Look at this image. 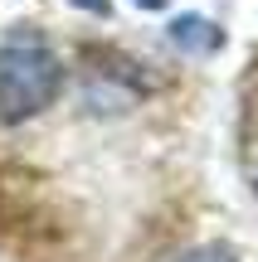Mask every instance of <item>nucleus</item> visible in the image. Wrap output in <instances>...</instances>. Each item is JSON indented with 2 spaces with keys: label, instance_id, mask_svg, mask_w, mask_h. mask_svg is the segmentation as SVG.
Instances as JSON below:
<instances>
[{
  "label": "nucleus",
  "instance_id": "nucleus-1",
  "mask_svg": "<svg viewBox=\"0 0 258 262\" xmlns=\"http://www.w3.org/2000/svg\"><path fill=\"white\" fill-rule=\"evenodd\" d=\"M64 68L44 44H0V122H29L58 97Z\"/></svg>",
  "mask_w": 258,
  "mask_h": 262
},
{
  "label": "nucleus",
  "instance_id": "nucleus-2",
  "mask_svg": "<svg viewBox=\"0 0 258 262\" xmlns=\"http://www.w3.org/2000/svg\"><path fill=\"white\" fill-rule=\"evenodd\" d=\"M171 39L181 49H190V54H214V49L224 44V34L210 25V19H200V15H181L171 25Z\"/></svg>",
  "mask_w": 258,
  "mask_h": 262
},
{
  "label": "nucleus",
  "instance_id": "nucleus-3",
  "mask_svg": "<svg viewBox=\"0 0 258 262\" xmlns=\"http://www.w3.org/2000/svg\"><path fill=\"white\" fill-rule=\"evenodd\" d=\"M181 262H234V253H224V248H195V253H185Z\"/></svg>",
  "mask_w": 258,
  "mask_h": 262
},
{
  "label": "nucleus",
  "instance_id": "nucleus-4",
  "mask_svg": "<svg viewBox=\"0 0 258 262\" xmlns=\"http://www.w3.org/2000/svg\"><path fill=\"white\" fill-rule=\"evenodd\" d=\"M78 10H93V15H107V0H73Z\"/></svg>",
  "mask_w": 258,
  "mask_h": 262
},
{
  "label": "nucleus",
  "instance_id": "nucleus-5",
  "mask_svg": "<svg viewBox=\"0 0 258 262\" xmlns=\"http://www.w3.org/2000/svg\"><path fill=\"white\" fill-rule=\"evenodd\" d=\"M136 5H142V10H161L166 0H136Z\"/></svg>",
  "mask_w": 258,
  "mask_h": 262
}]
</instances>
